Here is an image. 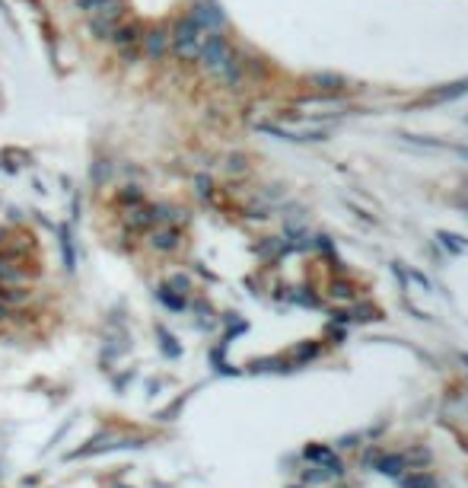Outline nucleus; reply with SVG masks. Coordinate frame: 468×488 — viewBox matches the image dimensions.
Here are the masks:
<instances>
[{"instance_id":"nucleus-1","label":"nucleus","mask_w":468,"mask_h":488,"mask_svg":"<svg viewBox=\"0 0 468 488\" xmlns=\"http://www.w3.org/2000/svg\"><path fill=\"white\" fill-rule=\"evenodd\" d=\"M198 58H201V64H204L207 71L217 74V77H223L226 84H236L239 80V61H236V55H233L230 42H226L220 33H207L204 39H201Z\"/></svg>"},{"instance_id":"nucleus-2","label":"nucleus","mask_w":468,"mask_h":488,"mask_svg":"<svg viewBox=\"0 0 468 488\" xmlns=\"http://www.w3.org/2000/svg\"><path fill=\"white\" fill-rule=\"evenodd\" d=\"M201 39H204L201 26L192 20V16H185V20L175 23L172 35H169V45H172V52L179 55L182 61H194L201 52Z\"/></svg>"},{"instance_id":"nucleus-3","label":"nucleus","mask_w":468,"mask_h":488,"mask_svg":"<svg viewBox=\"0 0 468 488\" xmlns=\"http://www.w3.org/2000/svg\"><path fill=\"white\" fill-rule=\"evenodd\" d=\"M192 20L201 26V33H217V29L223 26V13H220V7L211 4V0H198V4H194Z\"/></svg>"},{"instance_id":"nucleus-4","label":"nucleus","mask_w":468,"mask_h":488,"mask_svg":"<svg viewBox=\"0 0 468 488\" xmlns=\"http://www.w3.org/2000/svg\"><path fill=\"white\" fill-rule=\"evenodd\" d=\"M118 23H122V4L103 10V13H93L90 29H93V35H96V39H112V33L118 29Z\"/></svg>"},{"instance_id":"nucleus-5","label":"nucleus","mask_w":468,"mask_h":488,"mask_svg":"<svg viewBox=\"0 0 468 488\" xmlns=\"http://www.w3.org/2000/svg\"><path fill=\"white\" fill-rule=\"evenodd\" d=\"M141 42H144V55L153 61H160L169 48V35L163 33V29H150L147 35H141Z\"/></svg>"},{"instance_id":"nucleus-6","label":"nucleus","mask_w":468,"mask_h":488,"mask_svg":"<svg viewBox=\"0 0 468 488\" xmlns=\"http://www.w3.org/2000/svg\"><path fill=\"white\" fill-rule=\"evenodd\" d=\"M150 246L160 252H172L175 246H179V230H175V227H156V230L150 233Z\"/></svg>"},{"instance_id":"nucleus-7","label":"nucleus","mask_w":468,"mask_h":488,"mask_svg":"<svg viewBox=\"0 0 468 488\" xmlns=\"http://www.w3.org/2000/svg\"><path fill=\"white\" fill-rule=\"evenodd\" d=\"M112 42H115L124 55H131L137 45H141V29L137 26H118L115 33H112Z\"/></svg>"},{"instance_id":"nucleus-8","label":"nucleus","mask_w":468,"mask_h":488,"mask_svg":"<svg viewBox=\"0 0 468 488\" xmlns=\"http://www.w3.org/2000/svg\"><path fill=\"white\" fill-rule=\"evenodd\" d=\"M306 456H309V460H315V463H325V466L332 469L334 475L341 472V460L328 447H315V443H312V447H306Z\"/></svg>"},{"instance_id":"nucleus-9","label":"nucleus","mask_w":468,"mask_h":488,"mask_svg":"<svg viewBox=\"0 0 468 488\" xmlns=\"http://www.w3.org/2000/svg\"><path fill=\"white\" fill-rule=\"evenodd\" d=\"M379 472H385V475H404V456H382L379 460Z\"/></svg>"},{"instance_id":"nucleus-10","label":"nucleus","mask_w":468,"mask_h":488,"mask_svg":"<svg viewBox=\"0 0 468 488\" xmlns=\"http://www.w3.org/2000/svg\"><path fill=\"white\" fill-rule=\"evenodd\" d=\"M118 0H77V10L80 13H103V10H109V7H115Z\"/></svg>"},{"instance_id":"nucleus-11","label":"nucleus","mask_w":468,"mask_h":488,"mask_svg":"<svg viewBox=\"0 0 468 488\" xmlns=\"http://www.w3.org/2000/svg\"><path fill=\"white\" fill-rule=\"evenodd\" d=\"M58 233H61V249H64V265L67 268H77V259H74V239H71V230H67V227H58Z\"/></svg>"},{"instance_id":"nucleus-12","label":"nucleus","mask_w":468,"mask_h":488,"mask_svg":"<svg viewBox=\"0 0 468 488\" xmlns=\"http://www.w3.org/2000/svg\"><path fill=\"white\" fill-rule=\"evenodd\" d=\"M118 205L124 208H134V205H144V192L137 186H124L122 192H118Z\"/></svg>"},{"instance_id":"nucleus-13","label":"nucleus","mask_w":468,"mask_h":488,"mask_svg":"<svg viewBox=\"0 0 468 488\" xmlns=\"http://www.w3.org/2000/svg\"><path fill=\"white\" fill-rule=\"evenodd\" d=\"M436 482H433V475H423V472H417V475H402V488H433Z\"/></svg>"},{"instance_id":"nucleus-14","label":"nucleus","mask_w":468,"mask_h":488,"mask_svg":"<svg viewBox=\"0 0 468 488\" xmlns=\"http://www.w3.org/2000/svg\"><path fill=\"white\" fill-rule=\"evenodd\" d=\"M160 300L166 303L169 310H185V297H182V294H175V290H169L166 284H163V288H160Z\"/></svg>"},{"instance_id":"nucleus-15","label":"nucleus","mask_w":468,"mask_h":488,"mask_svg":"<svg viewBox=\"0 0 468 488\" xmlns=\"http://www.w3.org/2000/svg\"><path fill=\"white\" fill-rule=\"evenodd\" d=\"M156 332H160V339H163V351H166V354H169V358H179V354H182V351H179V345H172V341H175V339H172V335H169V332H166V329H156Z\"/></svg>"},{"instance_id":"nucleus-16","label":"nucleus","mask_w":468,"mask_h":488,"mask_svg":"<svg viewBox=\"0 0 468 488\" xmlns=\"http://www.w3.org/2000/svg\"><path fill=\"white\" fill-rule=\"evenodd\" d=\"M465 90H468V84H459L455 90H440V93H433V96H430V103H440V99H455V96H462Z\"/></svg>"},{"instance_id":"nucleus-17","label":"nucleus","mask_w":468,"mask_h":488,"mask_svg":"<svg viewBox=\"0 0 468 488\" xmlns=\"http://www.w3.org/2000/svg\"><path fill=\"white\" fill-rule=\"evenodd\" d=\"M166 288H169V290H175V294H185V290H188V278H182V275L169 278Z\"/></svg>"},{"instance_id":"nucleus-18","label":"nucleus","mask_w":468,"mask_h":488,"mask_svg":"<svg viewBox=\"0 0 468 488\" xmlns=\"http://www.w3.org/2000/svg\"><path fill=\"white\" fill-rule=\"evenodd\" d=\"M93 179H96V182L109 179V163H103V160H99L96 166H93Z\"/></svg>"},{"instance_id":"nucleus-19","label":"nucleus","mask_w":468,"mask_h":488,"mask_svg":"<svg viewBox=\"0 0 468 488\" xmlns=\"http://www.w3.org/2000/svg\"><path fill=\"white\" fill-rule=\"evenodd\" d=\"M10 316H13V307H10V303H4V300H0V322H4V319H10Z\"/></svg>"},{"instance_id":"nucleus-20","label":"nucleus","mask_w":468,"mask_h":488,"mask_svg":"<svg viewBox=\"0 0 468 488\" xmlns=\"http://www.w3.org/2000/svg\"><path fill=\"white\" fill-rule=\"evenodd\" d=\"M198 188H201V195H211V179H204V176H198Z\"/></svg>"},{"instance_id":"nucleus-21","label":"nucleus","mask_w":468,"mask_h":488,"mask_svg":"<svg viewBox=\"0 0 468 488\" xmlns=\"http://www.w3.org/2000/svg\"><path fill=\"white\" fill-rule=\"evenodd\" d=\"M4 288H7V284H0V297H4Z\"/></svg>"},{"instance_id":"nucleus-22","label":"nucleus","mask_w":468,"mask_h":488,"mask_svg":"<svg viewBox=\"0 0 468 488\" xmlns=\"http://www.w3.org/2000/svg\"><path fill=\"white\" fill-rule=\"evenodd\" d=\"M462 154H465V157H468V147H465V150H462Z\"/></svg>"},{"instance_id":"nucleus-23","label":"nucleus","mask_w":468,"mask_h":488,"mask_svg":"<svg viewBox=\"0 0 468 488\" xmlns=\"http://www.w3.org/2000/svg\"><path fill=\"white\" fill-rule=\"evenodd\" d=\"M462 361H465V364H468V354H465V358H462Z\"/></svg>"}]
</instances>
